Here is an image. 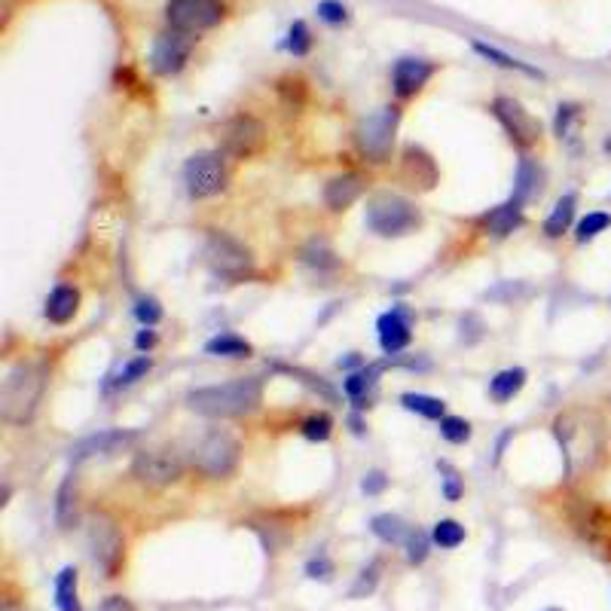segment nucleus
Segmentation results:
<instances>
[{
  "label": "nucleus",
  "mask_w": 611,
  "mask_h": 611,
  "mask_svg": "<svg viewBox=\"0 0 611 611\" xmlns=\"http://www.w3.org/2000/svg\"><path fill=\"white\" fill-rule=\"evenodd\" d=\"M352 431H355V434H364V422H361L358 416L352 419Z\"/></svg>",
  "instance_id": "obj_54"
},
{
  "label": "nucleus",
  "mask_w": 611,
  "mask_h": 611,
  "mask_svg": "<svg viewBox=\"0 0 611 611\" xmlns=\"http://www.w3.org/2000/svg\"><path fill=\"white\" fill-rule=\"evenodd\" d=\"M150 367H153V361L147 358V355H138V358H132L114 379L107 382V388H126V385H135L141 376H147L150 373Z\"/></svg>",
  "instance_id": "obj_37"
},
{
  "label": "nucleus",
  "mask_w": 611,
  "mask_h": 611,
  "mask_svg": "<svg viewBox=\"0 0 611 611\" xmlns=\"http://www.w3.org/2000/svg\"><path fill=\"white\" fill-rule=\"evenodd\" d=\"M300 431H303V437H306V440L321 443V440H327V437H330V431H333V419H330L327 413H315V416H309V419L300 425Z\"/></svg>",
  "instance_id": "obj_42"
},
{
  "label": "nucleus",
  "mask_w": 611,
  "mask_h": 611,
  "mask_svg": "<svg viewBox=\"0 0 611 611\" xmlns=\"http://www.w3.org/2000/svg\"><path fill=\"white\" fill-rule=\"evenodd\" d=\"M440 437L450 440V443H465L471 440V425L462 416H443L440 419Z\"/></svg>",
  "instance_id": "obj_40"
},
{
  "label": "nucleus",
  "mask_w": 611,
  "mask_h": 611,
  "mask_svg": "<svg viewBox=\"0 0 611 611\" xmlns=\"http://www.w3.org/2000/svg\"><path fill=\"white\" fill-rule=\"evenodd\" d=\"M184 184H187V193L193 199H211L217 193H224L227 190L224 156H220L217 150H205V153L190 156L184 165Z\"/></svg>",
  "instance_id": "obj_9"
},
{
  "label": "nucleus",
  "mask_w": 611,
  "mask_h": 611,
  "mask_svg": "<svg viewBox=\"0 0 611 611\" xmlns=\"http://www.w3.org/2000/svg\"><path fill=\"white\" fill-rule=\"evenodd\" d=\"M422 224L416 205L398 193H379L367 205V227L382 239H401Z\"/></svg>",
  "instance_id": "obj_4"
},
{
  "label": "nucleus",
  "mask_w": 611,
  "mask_h": 611,
  "mask_svg": "<svg viewBox=\"0 0 611 611\" xmlns=\"http://www.w3.org/2000/svg\"><path fill=\"white\" fill-rule=\"evenodd\" d=\"M46 376H49L46 364H37V361L16 364L4 379V388H0V419L10 425L31 422L43 398Z\"/></svg>",
  "instance_id": "obj_3"
},
{
  "label": "nucleus",
  "mask_w": 611,
  "mask_h": 611,
  "mask_svg": "<svg viewBox=\"0 0 611 611\" xmlns=\"http://www.w3.org/2000/svg\"><path fill=\"white\" fill-rule=\"evenodd\" d=\"M526 379H529V373H526L523 367H508V370H502V373H495V376L489 379V398H492L495 404H508L514 395L523 392Z\"/></svg>",
  "instance_id": "obj_22"
},
{
  "label": "nucleus",
  "mask_w": 611,
  "mask_h": 611,
  "mask_svg": "<svg viewBox=\"0 0 611 611\" xmlns=\"http://www.w3.org/2000/svg\"><path fill=\"white\" fill-rule=\"evenodd\" d=\"M205 352L214 355V358H248L254 349L248 340L236 337V333H217V337H211L205 343Z\"/></svg>",
  "instance_id": "obj_31"
},
{
  "label": "nucleus",
  "mask_w": 611,
  "mask_h": 611,
  "mask_svg": "<svg viewBox=\"0 0 611 611\" xmlns=\"http://www.w3.org/2000/svg\"><path fill=\"white\" fill-rule=\"evenodd\" d=\"M135 318L144 324V327H153V324H159V318H162V306L156 303V300H138V306H135Z\"/></svg>",
  "instance_id": "obj_47"
},
{
  "label": "nucleus",
  "mask_w": 611,
  "mask_h": 611,
  "mask_svg": "<svg viewBox=\"0 0 611 611\" xmlns=\"http://www.w3.org/2000/svg\"><path fill=\"white\" fill-rule=\"evenodd\" d=\"M205 257H208V266L220 275V279H227V282H242L245 275H251V269H254L251 251L239 239L220 233V230L208 233Z\"/></svg>",
  "instance_id": "obj_7"
},
{
  "label": "nucleus",
  "mask_w": 611,
  "mask_h": 611,
  "mask_svg": "<svg viewBox=\"0 0 611 611\" xmlns=\"http://www.w3.org/2000/svg\"><path fill=\"white\" fill-rule=\"evenodd\" d=\"M361 193H364V178L355 175V172H349V175H340V178L327 181V187H324V202H327V208H333V211H346L352 202H358Z\"/></svg>",
  "instance_id": "obj_21"
},
{
  "label": "nucleus",
  "mask_w": 611,
  "mask_h": 611,
  "mask_svg": "<svg viewBox=\"0 0 611 611\" xmlns=\"http://www.w3.org/2000/svg\"><path fill=\"white\" fill-rule=\"evenodd\" d=\"M135 346H138L141 352H150V349L156 346V330H153V327H144V330H138V337H135Z\"/></svg>",
  "instance_id": "obj_52"
},
{
  "label": "nucleus",
  "mask_w": 611,
  "mask_h": 611,
  "mask_svg": "<svg viewBox=\"0 0 611 611\" xmlns=\"http://www.w3.org/2000/svg\"><path fill=\"white\" fill-rule=\"evenodd\" d=\"M572 523L596 557L611 563V511H605L596 502L578 498V505H572Z\"/></svg>",
  "instance_id": "obj_10"
},
{
  "label": "nucleus",
  "mask_w": 611,
  "mask_h": 611,
  "mask_svg": "<svg viewBox=\"0 0 611 611\" xmlns=\"http://www.w3.org/2000/svg\"><path fill=\"white\" fill-rule=\"evenodd\" d=\"M401 407L410 410V413H419L422 419H443L447 416V404L440 398H431V395H419V392H404L401 395Z\"/></svg>",
  "instance_id": "obj_32"
},
{
  "label": "nucleus",
  "mask_w": 611,
  "mask_h": 611,
  "mask_svg": "<svg viewBox=\"0 0 611 611\" xmlns=\"http://www.w3.org/2000/svg\"><path fill=\"white\" fill-rule=\"evenodd\" d=\"M285 373H291V376H300L309 388H315V392L321 395V398H327V401H337V392H333V388L321 379V376H312V373H303V370H294V367H282Z\"/></svg>",
  "instance_id": "obj_45"
},
{
  "label": "nucleus",
  "mask_w": 611,
  "mask_h": 611,
  "mask_svg": "<svg viewBox=\"0 0 611 611\" xmlns=\"http://www.w3.org/2000/svg\"><path fill=\"white\" fill-rule=\"evenodd\" d=\"M98 611H138L129 596H107Z\"/></svg>",
  "instance_id": "obj_51"
},
{
  "label": "nucleus",
  "mask_w": 611,
  "mask_h": 611,
  "mask_svg": "<svg viewBox=\"0 0 611 611\" xmlns=\"http://www.w3.org/2000/svg\"><path fill=\"white\" fill-rule=\"evenodd\" d=\"M379 578H382V563H379V560H370V566H364V569L358 572V578H355L349 596H352V599H364V596H370V593L379 587Z\"/></svg>",
  "instance_id": "obj_38"
},
{
  "label": "nucleus",
  "mask_w": 611,
  "mask_h": 611,
  "mask_svg": "<svg viewBox=\"0 0 611 611\" xmlns=\"http://www.w3.org/2000/svg\"><path fill=\"white\" fill-rule=\"evenodd\" d=\"M370 532L385 544H404L407 535H410V526L398 514H376L370 520Z\"/></svg>",
  "instance_id": "obj_30"
},
{
  "label": "nucleus",
  "mask_w": 611,
  "mask_h": 611,
  "mask_svg": "<svg viewBox=\"0 0 611 611\" xmlns=\"http://www.w3.org/2000/svg\"><path fill=\"white\" fill-rule=\"evenodd\" d=\"M398 123H401L398 107H379L376 114L364 117L361 126H358V132H355L358 150H361L370 162L388 159V153H392V144H395Z\"/></svg>",
  "instance_id": "obj_8"
},
{
  "label": "nucleus",
  "mask_w": 611,
  "mask_h": 611,
  "mask_svg": "<svg viewBox=\"0 0 611 611\" xmlns=\"http://www.w3.org/2000/svg\"><path fill=\"white\" fill-rule=\"evenodd\" d=\"M55 608L59 611H83V602L77 596V569L65 566L55 575Z\"/></svg>",
  "instance_id": "obj_26"
},
{
  "label": "nucleus",
  "mask_w": 611,
  "mask_h": 611,
  "mask_svg": "<svg viewBox=\"0 0 611 611\" xmlns=\"http://www.w3.org/2000/svg\"><path fill=\"white\" fill-rule=\"evenodd\" d=\"M382 373V364H370V367H361L355 373H349L343 379V392L355 401V407H367V392H373V385Z\"/></svg>",
  "instance_id": "obj_24"
},
{
  "label": "nucleus",
  "mask_w": 611,
  "mask_h": 611,
  "mask_svg": "<svg viewBox=\"0 0 611 611\" xmlns=\"http://www.w3.org/2000/svg\"><path fill=\"white\" fill-rule=\"evenodd\" d=\"M544 611H563L560 605H550V608H544Z\"/></svg>",
  "instance_id": "obj_56"
},
{
  "label": "nucleus",
  "mask_w": 611,
  "mask_h": 611,
  "mask_svg": "<svg viewBox=\"0 0 611 611\" xmlns=\"http://www.w3.org/2000/svg\"><path fill=\"white\" fill-rule=\"evenodd\" d=\"M318 19L327 25H343V22H349V10H346V4H340V0H321Z\"/></svg>",
  "instance_id": "obj_44"
},
{
  "label": "nucleus",
  "mask_w": 611,
  "mask_h": 611,
  "mask_svg": "<svg viewBox=\"0 0 611 611\" xmlns=\"http://www.w3.org/2000/svg\"><path fill=\"white\" fill-rule=\"evenodd\" d=\"M300 257H303V263H309V266H315V269H337V266H340V257L333 254V248H330L324 239L309 242Z\"/></svg>",
  "instance_id": "obj_35"
},
{
  "label": "nucleus",
  "mask_w": 611,
  "mask_h": 611,
  "mask_svg": "<svg viewBox=\"0 0 611 611\" xmlns=\"http://www.w3.org/2000/svg\"><path fill=\"white\" fill-rule=\"evenodd\" d=\"M239 453H242L239 440L230 431H220L217 428V431L202 437V443L193 453V465H196L199 474H205L211 480H224V477H230L236 471Z\"/></svg>",
  "instance_id": "obj_6"
},
{
  "label": "nucleus",
  "mask_w": 611,
  "mask_h": 611,
  "mask_svg": "<svg viewBox=\"0 0 611 611\" xmlns=\"http://www.w3.org/2000/svg\"><path fill=\"white\" fill-rule=\"evenodd\" d=\"M196 46V34H187V31H165L156 37L153 43V52H150V68L159 74V77H172L178 74L187 59H190V52Z\"/></svg>",
  "instance_id": "obj_14"
},
{
  "label": "nucleus",
  "mask_w": 611,
  "mask_h": 611,
  "mask_svg": "<svg viewBox=\"0 0 611 611\" xmlns=\"http://www.w3.org/2000/svg\"><path fill=\"white\" fill-rule=\"evenodd\" d=\"M385 486H388V477H385L382 471H370V474L361 480V489H364L367 495H379V492H385Z\"/></svg>",
  "instance_id": "obj_49"
},
{
  "label": "nucleus",
  "mask_w": 611,
  "mask_h": 611,
  "mask_svg": "<svg viewBox=\"0 0 611 611\" xmlns=\"http://www.w3.org/2000/svg\"><path fill=\"white\" fill-rule=\"evenodd\" d=\"M575 208H578V196H575V193H566L557 205H553L550 217L544 220V236L560 239L563 233H569L572 220H575Z\"/></svg>",
  "instance_id": "obj_25"
},
{
  "label": "nucleus",
  "mask_w": 611,
  "mask_h": 611,
  "mask_svg": "<svg viewBox=\"0 0 611 611\" xmlns=\"http://www.w3.org/2000/svg\"><path fill=\"white\" fill-rule=\"evenodd\" d=\"M541 190V169H538V162H532L529 156L520 159L517 165V181H514V199L517 202H529L535 193Z\"/></svg>",
  "instance_id": "obj_28"
},
{
  "label": "nucleus",
  "mask_w": 611,
  "mask_h": 611,
  "mask_svg": "<svg viewBox=\"0 0 611 611\" xmlns=\"http://www.w3.org/2000/svg\"><path fill=\"white\" fill-rule=\"evenodd\" d=\"M437 471L443 474V498H447V502H459L462 492H465L459 471L450 462H437Z\"/></svg>",
  "instance_id": "obj_41"
},
{
  "label": "nucleus",
  "mask_w": 611,
  "mask_h": 611,
  "mask_svg": "<svg viewBox=\"0 0 611 611\" xmlns=\"http://www.w3.org/2000/svg\"><path fill=\"white\" fill-rule=\"evenodd\" d=\"M333 563L324 557V553H318V557H312L309 563H306V578H312V581H330L333 578Z\"/></svg>",
  "instance_id": "obj_46"
},
{
  "label": "nucleus",
  "mask_w": 611,
  "mask_h": 611,
  "mask_svg": "<svg viewBox=\"0 0 611 611\" xmlns=\"http://www.w3.org/2000/svg\"><path fill=\"white\" fill-rule=\"evenodd\" d=\"M492 114H495L498 123L505 126V132L511 135L514 144H520V147H532V144L538 141L541 126H538V120L529 114V110H526L520 101H514V98H508V95L495 98V101H492Z\"/></svg>",
  "instance_id": "obj_15"
},
{
  "label": "nucleus",
  "mask_w": 611,
  "mask_h": 611,
  "mask_svg": "<svg viewBox=\"0 0 611 611\" xmlns=\"http://www.w3.org/2000/svg\"><path fill=\"white\" fill-rule=\"evenodd\" d=\"M553 434H557L569 480L590 474L596 468V462L602 459L605 431H602V422H599L596 413L569 410V413L557 416V422H553Z\"/></svg>",
  "instance_id": "obj_1"
},
{
  "label": "nucleus",
  "mask_w": 611,
  "mask_h": 611,
  "mask_svg": "<svg viewBox=\"0 0 611 611\" xmlns=\"http://www.w3.org/2000/svg\"><path fill=\"white\" fill-rule=\"evenodd\" d=\"M285 49L291 52V55H297V59H303V55H309V49H312V31H309V25L306 22H294L291 25V31H288V40H285Z\"/></svg>",
  "instance_id": "obj_39"
},
{
  "label": "nucleus",
  "mask_w": 611,
  "mask_h": 611,
  "mask_svg": "<svg viewBox=\"0 0 611 611\" xmlns=\"http://www.w3.org/2000/svg\"><path fill=\"white\" fill-rule=\"evenodd\" d=\"M55 520H59L62 529H71L77 520V483L74 474H68L59 486V495H55Z\"/></svg>",
  "instance_id": "obj_29"
},
{
  "label": "nucleus",
  "mask_w": 611,
  "mask_h": 611,
  "mask_svg": "<svg viewBox=\"0 0 611 611\" xmlns=\"http://www.w3.org/2000/svg\"><path fill=\"white\" fill-rule=\"evenodd\" d=\"M431 541L440 550H456L459 544H465V526L456 520H437L431 529Z\"/></svg>",
  "instance_id": "obj_33"
},
{
  "label": "nucleus",
  "mask_w": 611,
  "mask_h": 611,
  "mask_svg": "<svg viewBox=\"0 0 611 611\" xmlns=\"http://www.w3.org/2000/svg\"><path fill=\"white\" fill-rule=\"evenodd\" d=\"M80 309V294L71 285H59L46 300V318L52 324H68Z\"/></svg>",
  "instance_id": "obj_23"
},
{
  "label": "nucleus",
  "mask_w": 611,
  "mask_h": 611,
  "mask_svg": "<svg viewBox=\"0 0 611 611\" xmlns=\"http://www.w3.org/2000/svg\"><path fill=\"white\" fill-rule=\"evenodd\" d=\"M138 440V431H129V428H110V431H98L92 437H83L77 447L71 450V462H86V459H95V456H117L123 450H129L132 443Z\"/></svg>",
  "instance_id": "obj_16"
},
{
  "label": "nucleus",
  "mask_w": 611,
  "mask_h": 611,
  "mask_svg": "<svg viewBox=\"0 0 611 611\" xmlns=\"http://www.w3.org/2000/svg\"><path fill=\"white\" fill-rule=\"evenodd\" d=\"M578 117H581V107L578 104H560L557 120H553V132H557L560 138H569L572 126L578 123Z\"/></svg>",
  "instance_id": "obj_43"
},
{
  "label": "nucleus",
  "mask_w": 611,
  "mask_h": 611,
  "mask_svg": "<svg viewBox=\"0 0 611 611\" xmlns=\"http://www.w3.org/2000/svg\"><path fill=\"white\" fill-rule=\"evenodd\" d=\"M520 224H523V202H517L514 196H511L505 205L492 208V211L483 217V227H486V233H489V236H495V239H505V236H511V233H514Z\"/></svg>",
  "instance_id": "obj_20"
},
{
  "label": "nucleus",
  "mask_w": 611,
  "mask_h": 611,
  "mask_svg": "<svg viewBox=\"0 0 611 611\" xmlns=\"http://www.w3.org/2000/svg\"><path fill=\"white\" fill-rule=\"evenodd\" d=\"M474 52L483 55L486 62H492V65H498V68L520 71V74H526V77H532V80H544V71H538V68H532V65L514 59V55H508V52H502V49H495V46H489V43H480V40H477V43H474Z\"/></svg>",
  "instance_id": "obj_27"
},
{
  "label": "nucleus",
  "mask_w": 611,
  "mask_h": 611,
  "mask_svg": "<svg viewBox=\"0 0 611 611\" xmlns=\"http://www.w3.org/2000/svg\"><path fill=\"white\" fill-rule=\"evenodd\" d=\"M431 532H425V529H410V535H407V541H404V547H407V563L410 566H422L425 560H428V553H431Z\"/></svg>",
  "instance_id": "obj_36"
},
{
  "label": "nucleus",
  "mask_w": 611,
  "mask_h": 611,
  "mask_svg": "<svg viewBox=\"0 0 611 611\" xmlns=\"http://www.w3.org/2000/svg\"><path fill=\"white\" fill-rule=\"evenodd\" d=\"M263 401V379L260 376H242L233 382L205 385L187 395V407L208 419H236L248 416Z\"/></svg>",
  "instance_id": "obj_2"
},
{
  "label": "nucleus",
  "mask_w": 611,
  "mask_h": 611,
  "mask_svg": "<svg viewBox=\"0 0 611 611\" xmlns=\"http://www.w3.org/2000/svg\"><path fill=\"white\" fill-rule=\"evenodd\" d=\"M86 544H89V557H92L95 569L104 578H117L123 569V560H126V541H123V532L117 529V523L107 514H92L89 529H86Z\"/></svg>",
  "instance_id": "obj_5"
},
{
  "label": "nucleus",
  "mask_w": 611,
  "mask_h": 611,
  "mask_svg": "<svg viewBox=\"0 0 611 611\" xmlns=\"http://www.w3.org/2000/svg\"><path fill=\"white\" fill-rule=\"evenodd\" d=\"M508 294V300H517V297H526L529 294V288H523V285H511V282H505L502 288H495V291H489L486 297L489 300H502Z\"/></svg>",
  "instance_id": "obj_50"
},
{
  "label": "nucleus",
  "mask_w": 611,
  "mask_h": 611,
  "mask_svg": "<svg viewBox=\"0 0 611 611\" xmlns=\"http://www.w3.org/2000/svg\"><path fill=\"white\" fill-rule=\"evenodd\" d=\"M266 144V129L257 117L239 114L224 126V138H220V153L233 159H251L263 150Z\"/></svg>",
  "instance_id": "obj_13"
},
{
  "label": "nucleus",
  "mask_w": 611,
  "mask_h": 611,
  "mask_svg": "<svg viewBox=\"0 0 611 611\" xmlns=\"http://www.w3.org/2000/svg\"><path fill=\"white\" fill-rule=\"evenodd\" d=\"M434 65L425 59H401L392 68V86L401 98H413L431 77H434Z\"/></svg>",
  "instance_id": "obj_19"
},
{
  "label": "nucleus",
  "mask_w": 611,
  "mask_h": 611,
  "mask_svg": "<svg viewBox=\"0 0 611 611\" xmlns=\"http://www.w3.org/2000/svg\"><path fill=\"white\" fill-rule=\"evenodd\" d=\"M611 227V214L608 211H590L587 217L578 220V227H575V239L584 245V242H593L596 236H602L605 230Z\"/></svg>",
  "instance_id": "obj_34"
},
{
  "label": "nucleus",
  "mask_w": 611,
  "mask_h": 611,
  "mask_svg": "<svg viewBox=\"0 0 611 611\" xmlns=\"http://www.w3.org/2000/svg\"><path fill=\"white\" fill-rule=\"evenodd\" d=\"M376 330H379V346L385 355H398L410 346L413 340V330H410V312L404 306H395L388 309L385 315H379L376 321Z\"/></svg>",
  "instance_id": "obj_17"
},
{
  "label": "nucleus",
  "mask_w": 611,
  "mask_h": 611,
  "mask_svg": "<svg viewBox=\"0 0 611 611\" xmlns=\"http://www.w3.org/2000/svg\"><path fill=\"white\" fill-rule=\"evenodd\" d=\"M4 611H19V608H16V605H13L10 599H7V602H4Z\"/></svg>",
  "instance_id": "obj_55"
},
{
  "label": "nucleus",
  "mask_w": 611,
  "mask_h": 611,
  "mask_svg": "<svg viewBox=\"0 0 611 611\" xmlns=\"http://www.w3.org/2000/svg\"><path fill=\"white\" fill-rule=\"evenodd\" d=\"M132 474L147 486H169L184 474V459L175 447H153L135 456Z\"/></svg>",
  "instance_id": "obj_12"
},
{
  "label": "nucleus",
  "mask_w": 611,
  "mask_h": 611,
  "mask_svg": "<svg viewBox=\"0 0 611 611\" xmlns=\"http://www.w3.org/2000/svg\"><path fill=\"white\" fill-rule=\"evenodd\" d=\"M459 327H462V340L465 343H477L480 337H483V321L471 312V315H465L462 321H459Z\"/></svg>",
  "instance_id": "obj_48"
},
{
  "label": "nucleus",
  "mask_w": 611,
  "mask_h": 611,
  "mask_svg": "<svg viewBox=\"0 0 611 611\" xmlns=\"http://www.w3.org/2000/svg\"><path fill=\"white\" fill-rule=\"evenodd\" d=\"M361 364V355H346V358H340V367H346V370H352V367H358Z\"/></svg>",
  "instance_id": "obj_53"
},
{
  "label": "nucleus",
  "mask_w": 611,
  "mask_h": 611,
  "mask_svg": "<svg viewBox=\"0 0 611 611\" xmlns=\"http://www.w3.org/2000/svg\"><path fill=\"white\" fill-rule=\"evenodd\" d=\"M401 178L407 181V187L428 193L437 187V165L431 159V153H425L422 147H407L404 159H401Z\"/></svg>",
  "instance_id": "obj_18"
},
{
  "label": "nucleus",
  "mask_w": 611,
  "mask_h": 611,
  "mask_svg": "<svg viewBox=\"0 0 611 611\" xmlns=\"http://www.w3.org/2000/svg\"><path fill=\"white\" fill-rule=\"evenodd\" d=\"M165 19H169L175 31L199 34V31L220 25V19H224V4H220V0H169Z\"/></svg>",
  "instance_id": "obj_11"
}]
</instances>
